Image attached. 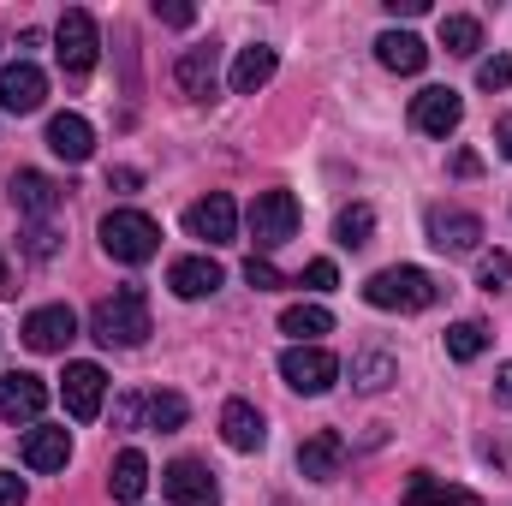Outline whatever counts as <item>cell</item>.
<instances>
[{"instance_id": "cell-1", "label": "cell", "mask_w": 512, "mask_h": 506, "mask_svg": "<svg viewBox=\"0 0 512 506\" xmlns=\"http://www.w3.org/2000/svg\"><path fill=\"white\" fill-rule=\"evenodd\" d=\"M90 334L102 340V346H143L149 334H155V316H149V292L143 286H120L114 298H102L96 310H90Z\"/></svg>"}, {"instance_id": "cell-2", "label": "cell", "mask_w": 512, "mask_h": 506, "mask_svg": "<svg viewBox=\"0 0 512 506\" xmlns=\"http://www.w3.org/2000/svg\"><path fill=\"white\" fill-rule=\"evenodd\" d=\"M364 298L376 304V310H429L435 298H441V286L423 274V268H411V262H399V268H382V274H370L364 280Z\"/></svg>"}, {"instance_id": "cell-3", "label": "cell", "mask_w": 512, "mask_h": 506, "mask_svg": "<svg viewBox=\"0 0 512 506\" xmlns=\"http://www.w3.org/2000/svg\"><path fill=\"white\" fill-rule=\"evenodd\" d=\"M102 251L114 262H149L161 251V227L143 209H114V215H102Z\"/></svg>"}, {"instance_id": "cell-4", "label": "cell", "mask_w": 512, "mask_h": 506, "mask_svg": "<svg viewBox=\"0 0 512 506\" xmlns=\"http://www.w3.org/2000/svg\"><path fill=\"white\" fill-rule=\"evenodd\" d=\"M298 197L292 191H262L251 203V239H256V256H268V251H280L292 233H298Z\"/></svg>"}, {"instance_id": "cell-5", "label": "cell", "mask_w": 512, "mask_h": 506, "mask_svg": "<svg viewBox=\"0 0 512 506\" xmlns=\"http://www.w3.org/2000/svg\"><path fill=\"white\" fill-rule=\"evenodd\" d=\"M54 54H60V72L66 78H84V72H96V54H102V36H96V18L84 12V6H72L66 18H60V30H54Z\"/></svg>"}, {"instance_id": "cell-6", "label": "cell", "mask_w": 512, "mask_h": 506, "mask_svg": "<svg viewBox=\"0 0 512 506\" xmlns=\"http://www.w3.org/2000/svg\"><path fill=\"white\" fill-rule=\"evenodd\" d=\"M280 376H286V387L292 393H328L334 381H340V358L334 352H322V346H286L280 352Z\"/></svg>"}, {"instance_id": "cell-7", "label": "cell", "mask_w": 512, "mask_h": 506, "mask_svg": "<svg viewBox=\"0 0 512 506\" xmlns=\"http://www.w3.org/2000/svg\"><path fill=\"white\" fill-rule=\"evenodd\" d=\"M429 245L441 256H471L483 245V215H471V209H429Z\"/></svg>"}, {"instance_id": "cell-8", "label": "cell", "mask_w": 512, "mask_h": 506, "mask_svg": "<svg viewBox=\"0 0 512 506\" xmlns=\"http://www.w3.org/2000/svg\"><path fill=\"white\" fill-rule=\"evenodd\" d=\"M185 233L203 239V245H233V233H239V209H233V197H227V191L197 197V203L185 209Z\"/></svg>"}, {"instance_id": "cell-9", "label": "cell", "mask_w": 512, "mask_h": 506, "mask_svg": "<svg viewBox=\"0 0 512 506\" xmlns=\"http://www.w3.org/2000/svg\"><path fill=\"white\" fill-rule=\"evenodd\" d=\"M161 489H167L173 506H221V489H215L209 465H197V459H173L161 471Z\"/></svg>"}, {"instance_id": "cell-10", "label": "cell", "mask_w": 512, "mask_h": 506, "mask_svg": "<svg viewBox=\"0 0 512 506\" xmlns=\"http://www.w3.org/2000/svg\"><path fill=\"white\" fill-rule=\"evenodd\" d=\"M42 102H48V78L30 60L0 66V114H36Z\"/></svg>"}, {"instance_id": "cell-11", "label": "cell", "mask_w": 512, "mask_h": 506, "mask_svg": "<svg viewBox=\"0 0 512 506\" xmlns=\"http://www.w3.org/2000/svg\"><path fill=\"white\" fill-rule=\"evenodd\" d=\"M48 405V381L30 376V370H6L0 376V417L6 423H36Z\"/></svg>"}, {"instance_id": "cell-12", "label": "cell", "mask_w": 512, "mask_h": 506, "mask_svg": "<svg viewBox=\"0 0 512 506\" xmlns=\"http://www.w3.org/2000/svg\"><path fill=\"white\" fill-rule=\"evenodd\" d=\"M60 393H66V411H72L78 423L102 417V399H108V376H102V364H66Z\"/></svg>"}, {"instance_id": "cell-13", "label": "cell", "mask_w": 512, "mask_h": 506, "mask_svg": "<svg viewBox=\"0 0 512 506\" xmlns=\"http://www.w3.org/2000/svg\"><path fill=\"white\" fill-rule=\"evenodd\" d=\"M173 78H179V90H185L191 102H209V96H215V84H221V48H215V42L185 48V54H179V66H173Z\"/></svg>"}, {"instance_id": "cell-14", "label": "cell", "mask_w": 512, "mask_h": 506, "mask_svg": "<svg viewBox=\"0 0 512 506\" xmlns=\"http://www.w3.org/2000/svg\"><path fill=\"white\" fill-rule=\"evenodd\" d=\"M72 334H78L72 304H42V310L24 316V346H30V352H66Z\"/></svg>"}, {"instance_id": "cell-15", "label": "cell", "mask_w": 512, "mask_h": 506, "mask_svg": "<svg viewBox=\"0 0 512 506\" xmlns=\"http://www.w3.org/2000/svg\"><path fill=\"white\" fill-rule=\"evenodd\" d=\"M12 209H18L24 221H54V215H60V185H54L48 173L24 167V173H12Z\"/></svg>"}, {"instance_id": "cell-16", "label": "cell", "mask_w": 512, "mask_h": 506, "mask_svg": "<svg viewBox=\"0 0 512 506\" xmlns=\"http://www.w3.org/2000/svg\"><path fill=\"white\" fill-rule=\"evenodd\" d=\"M459 120H465L459 90H423L411 102V126L423 131V137H447V131H459Z\"/></svg>"}, {"instance_id": "cell-17", "label": "cell", "mask_w": 512, "mask_h": 506, "mask_svg": "<svg viewBox=\"0 0 512 506\" xmlns=\"http://www.w3.org/2000/svg\"><path fill=\"white\" fill-rule=\"evenodd\" d=\"M340 465H346V441H340L334 429H316L310 441H298V471H304L310 483H334Z\"/></svg>"}, {"instance_id": "cell-18", "label": "cell", "mask_w": 512, "mask_h": 506, "mask_svg": "<svg viewBox=\"0 0 512 506\" xmlns=\"http://www.w3.org/2000/svg\"><path fill=\"white\" fill-rule=\"evenodd\" d=\"M221 441H227L233 453H256V447L268 441L262 411H256L251 399H227V405H221Z\"/></svg>"}, {"instance_id": "cell-19", "label": "cell", "mask_w": 512, "mask_h": 506, "mask_svg": "<svg viewBox=\"0 0 512 506\" xmlns=\"http://www.w3.org/2000/svg\"><path fill=\"white\" fill-rule=\"evenodd\" d=\"M48 149L60 155V161H90L96 155V131L84 114H54L48 120Z\"/></svg>"}, {"instance_id": "cell-20", "label": "cell", "mask_w": 512, "mask_h": 506, "mask_svg": "<svg viewBox=\"0 0 512 506\" xmlns=\"http://www.w3.org/2000/svg\"><path fill=\"white\" fill-rule=\"evenodd\" d=\"M167 286H173L179 298H209V292L221 286V262H215V256H179V262L167 268Z\"/></svg>"}, {"instance_id": "cell-21", "label": "cell", "mask_w": 512, "mask_h": 506, "mask_svg": "<svg viewBox=\"0 0 512 506\" xmlns=\"http://www.w3.org/2000/svg\"><path fill=\"white\" fill-rule=\"evenodd\" d=\"M66 459H72V435H66V429L42 423V429L24 435V465H30V471H66Z\"/></svg>"}, {"instance_id": "cell-22", "label": "cell", "mask_w": 512, "mask_h": 506, "mask_svg": "<svg viewBox=\"0 0 512 506\" xmlns=\"http://www.w3.org/2000/svg\"><path fill=\"white\" fill-rule=\"evenodd\" d=\"M376 60H382L387 72L411 78V72H423V66H429V48H423L411 30H382V36H376Z\"/></svg>"}, {"instance_id": "cell-23", "label": "cell", "mask_w": 512, "mask_h": 506, "mask_svg": "<svg viewBox=\"0 0 512 506\" xmlns=\"http://www.w3.org/2000/svg\"><path fill=\"white\" fill-rule=\"evenodd\" d=\"M405 506H483V501H477L471 489H459V483H441L435 471H411Z\"/></svg>"}, {"instance_id": "cell-24", "label": "cell", "mask_w": 512, "mask_h": 506, "mask_svg": "<svg viewBox=\"0 0 512 506\" xmlns=\"http://www.w3.org/2000/svg\"><path fill=\"white\" fill-rule=\"evenodd\" d=\"M274 72H280V54H274L268 42H256V48H245V54L233 60V90H239V96H256Z\"/></svg>"}, {"instance_id": "cell-25", "label": "cell", "mask_w": 512, "mask_h": 506, "mask_svg": "<svg viewBox=\"0 0 512 506\" xmlns=\"http://www.w3.org/2000/svg\"><path fill=\"white\" fill-rule=\"evenodd\" d=\"M280 334H292L298 346H316L322 334H334V316L322 304H286L280 310Z\"/></svg>"}, {"instance_id": "cell-26", "label": "cell", "mask_w": 512, "mask_h": 506, "mask_svg": "<svg viewBox=\"0 0 512 506\" xmlns=\"http://www.w3.org/2000/svg\"><path fill=\"white\" fill-rule=\"evenodd\" d=\"M108 489H114V501H137L143 489H149V459L126 447L120 459H114V471H108Z\"/></svg>"}, {"instance_id": "cell-27", "label": "cell", "mask_w": 512, "mask_h": 506, "mask_svg": "<svg viewBox=\"0 0 512 506\" xmlns=\"http://www.w3.org/2000/svg\"><path fill=\"white\" fill-rule=\"evenodd\" d=\"M393 376H399V364L387 358L382 346H370V352H352V387H358V393H382Z\"/></svg>"}, {"instance_id": "cell-28", "label": "cell", "mask_w": 512, "mask_h": 506, "mask_svg": "<svg viewBox=\"0 0 512 506\" xmlns=\"http://www.w3.org/2000/svg\"><path fill=\"white\" fill-rule=\"evenodd\" d=\"M370 233H376V209H370V203H352V209H340V221H334V239H340L346 251H364V245H370Z\"/></svg>"}, {"instance_id": "cell-29", "label": "cell", "mask_w": 512, "mask_h": 506, "mask_svg": "<svg viewBox=\"0 0 512 506\" xmlns=\"http://www.w3.org/2000/svg\"><path fill=\"white\" fill-rule=\"evenodd\" d=\"M489 352V328L483 322H453L447 328V358L453 364H471V358H483Z\"/></svg>"}, {"instance_id": "cell-30", "label": "cell", "mask_w": 512, "mask_h": 506, "mask_svg": "<svg viewBox=\"0 0 512 506\" xmlns=\"http://www.w3.org/2000/svg\"><path fill=\"white\" fill-rule=\"evenodd\" d=\"M441 48H447V54H477V48H483V24L465 18V12L441 18Z\"/></svg>"}, {"instance_id": "cell-31", "label": "cell", "mask_w": 512, "mask_h": 506, "mask_svg": "<svg viewBox=\"0 0 512 506\" xmlns=\"http://www.w3.org/2000/svg\"><path fill=\"white\" fill-rule=\"evenodd\" d=\"M143 417H149V429L173 435V429H185V399L179 393H149L143 399Z\"/></svg>"}, {"instance_id": "cell-32", "label": "cell", "mask_w": 512, "mask_h": 506, "mask_svg": "<svg viewBox=\"0 0 512 506\" xmlns=\"http://www.w3.org/2000/svg\"><path fill=\"white\" fill-rule=\"evenodd\" d=\"M54 251H60V221H30V227H24V256L48 262Z\"/></svg>"}, {"instance_id": "cell-33", "label": "cell", "mask_w": 512, "mask_h": 506, "mask_svg": "<svg viewBox=\"0 0 512 506\" xmlns=\"http://www.w3.org/2000/svg\"><path fill=\"white\" fill-rule=\"evenodd\" d=\"M477 280H483V292H512V256L489 251L483 262H477Z\"/></svg>"}, {"instance_id": "cell-34", "label": "cell", "mask_w": 512, "mask_h": 506, "mask_svg": "<svg viewBox=\"0 0 512 506\" xmlns=\"http://www.w3.org/2000/svg\"><path fill=\"white\" fill-rule=\"evenodd\" d=\"M477 84H483V90H512V54L483 60V66H477Z\"/></svg>"}, {"instance_id": "cell-35", "label": "cell", "mask_w": 512, "mask_h": 506, "mask_svg": "<svg viewBox=\"0 0 512 506\" xmlns=\"http://www.w3.org/2000/svg\"><path fill=\"white\" fill-rule=\"evenodd\" d=\"M245 280H251L256 292H274V286H286V274H280L268 256H251V262H245Z\"/></svg>"}, {"instance_id": "cell-36", "label": "cell", "mask_w": 512, "mask_h": 506, "mask_svg": "<svg viewBox=\"0 0 512 506\" xmlns=\"http://www.w3.org/2000/svg\"><path fill=\"white\" fill-rule=\"evenodd\" d=\"M298 286H310V292H328V286H340V268H334L328 256H316V262L298 274Z\"/></svg>"}, {"instance_id": "cell-37", "label": "cell", "mask_w": 512, "mask_h": 506, "mask_svg": "<svg viewBox=\"0 0 512 506\" xmlns=\"http://www.w3.org/2000/svg\"><path fill=\"white\" fill-rule=\"evenodd\" d=\"M155 18H161V24H173V30H185V24L197 18V6H185V0H167V6H161V0H155Z\"/></svg>"}, {"instance_id": "cell-38", "label": "cell", "mask_w": 512, "mask_h": 506, "mask_svg": "<svg viewBox=\"0 0 512 506\" xmlns=\"http://www.w3.org/2000/svg\"><path fill=\"white\" fill-rule=\"evenodd\" d=\"M24 477H12V471H0V506H24Z\"/></svg>"}, {"instance_id": "cell-39", "label": "cell", "mask_w": 512, "mask_h": 506, "mask_svg": "<svg viewBox=\"0 0 512 506\" xmlns=\"http://www.w3.org/2000/svg\"><path fill=\"white\" fill-rule=\"evenodd\" d=\"M495 399H501V405H512V364H501V370H495Z\"/></svg>"}, {"instance_id": "cell-40", "label": "cell", "mask_w": 512, "mask_h": 506, "mask_svg": "<svg viewBox=\"0 0 512 506\" xmlns=\"http://www.w3.org/2000/svg\"><path fill=\"white\" fill-rule=\"evenodd\" d=\"M137 185H143V179H137L131 167H120V173H108V191H137Z\"/></svg>"}, {"instance_id": "cell-41", "label": "cell", "mask_w": 512, "mask_h": 506, "mask_svg": "<svg viewBox=\"0 0 512 506\" xmlns=\"http://www.w3.org/2000/svg\"><path fill=\"white\" fill-rule=\"evenodd\" d=\"M495 143H501V155L512 161V114H501V120H495Z\"/></svg>"}, {"instance_id": "cell-42", "label": "cell", "mask_w": 512, "mask_h": 506, "mask_svg": "<svg viewBox=\"0 0 512 506\" xmlns=\"http://www.w3.org/2000/svg\"><path fill=\"white\" fill-rule=\"evenodd\" d=\"M423 6H429V0H387V12H393V18H417Z\"/></svg>"}, {"instance_id": "cell-43", "label": "cell", "mask_w": 512, "mask_h": 506, "mask_svg": "<svg viewBox=\"0 0 512 506\" xmlns=\"http://www.w3.org/2000/svg\"><path fill=\"white\" fill-rule=\"evenodd\" d=\"M0 292H12V274H6V256H0Z\"/></svg>"}]
</instances>
